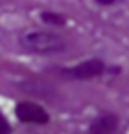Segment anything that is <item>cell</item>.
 <instances>
[{"mask_svg":"<svg viewBox=\"0 0 129 134\" xmlns=\"http://www.w3.org/2000/svg\"><path fill=\"white\" fill-rule=\"evenodd\" d=\"M13 132V127L9 123V119L2 114V110H0V134H11Z\"/></svg>","mask_w":129,"mask_h":134,"instance_id":"6","label":"cell"},{"mask_svg":"<svg viewBox=\"0 0 129 134\" xmlns=\"http://www.w3.org/2000/svg\"><path fill=\"white\" fill-rule=\"evenodd\" d=\"M120 127V118L114 112H100L89 123V134H114Z\"/></svg>","mask_w":129,"mask_h":134,"instance_id":"4","label":"cell"},{"mask_svg":"<svg viewBox=\"0 0 129 134\" xmlns=\"http://www.w3.org/2000/svg\"><path fill=\"white\" fill-rule=\"evenodd\" d=\"M105 72H107V64L100 57L85 59L81 63L57 68V75L65 81H92L105 75Z\"/></svg>","mask_w":129,"mask_h":134,"instance_id":"2","label":"cell"},{"mask_svg":"<svg viewBox=\"0 0 129 134\" xmlns=\"http://www.w3.org/2000/svg\"><path fill=\"white\" fill-rule=\"evenodd\" d=\"M15 116L24 125H48L50 114L48 110L35 101H19L15 105Z\"/></svg>","mask_w":129,"mask_h":134,"instance_id":"3","label":"cell"},{"mask_svg":"<svg viewBox=\"0 0 129 134\" xmlns=\"http://www.w3.org/2000/svg\"><path fill=\"white\" fill-rule=\"evenodd\" d=\"M94 2H96L98 6H103V8H111V6H114V4H118V2H122V0H94Z\"/></svg>","mask_w":129,"mask_h":134,"instance_id":"7","label":"cell"},{"mask_svg":"<svg viewBox=\"0 0 129 134\" xmlns=\"http://www.w3.org/2000/svg\"><path fill=\"white\" fill-rule=\"evenodd\" d=\"M19 46L32 55H57L66 52V41L52 30H24Z\"/></svg>","mask_w":129,"mask_h":134,"instance_id":"1","label":"cell"},{"mask_svg":"<svg viewBox=\"0 0 129 134\" xmlns=\"http://www.w3.org/2000/svg\"><path fill=\"white\" fill-rule=\"evenodd\" d=\"M39 19L44 26H50V28H63L68 24V19L59 13V11H52V9H44L39 13Z\"/></svg>","mask_w":129,"mask_h":134,"instance_id":"5","label":"cell"}]
</instances>
